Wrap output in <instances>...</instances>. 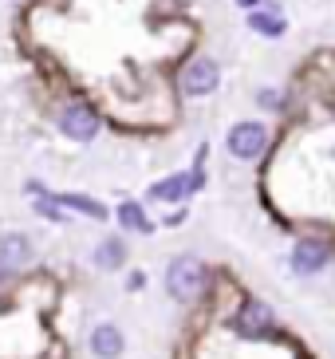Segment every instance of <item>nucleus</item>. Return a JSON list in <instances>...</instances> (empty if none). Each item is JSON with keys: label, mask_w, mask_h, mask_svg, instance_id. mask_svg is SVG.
<instances>
[{"label": "nucleus", "mask_w": 335, "mask_h": 359, "mask_svg": "<svg viewBox=\"0 0 335 359\" xmlns=\"http://www.w3.org/2000/svg\"><path fill=\"white\" fill-rule=\"evenodd\" d=\"M166 288L174 300H198L201 288H205V264L198 257H178L166 269Z\"/></svg>", "instance_id": "nucleus-1"}, {"label": "nucleus", "mask_w": 335, "mask_h": 359, "mask_svg": "<svg viewBox=\"0 0 335 359\" xmlns=\"http://www.w3.org/2000/svg\"><path fill=\"white\" fill-rule=\"evenodd\" d=\"M225 147H229L233 158H261L264 147H268V130L261 127V123H237V127L229 130V138H225Z\"/></svg>", "instance_id": "nucleus-2"}, {"label": "nucleus", "mask_w": 335, "mask_h": 359, "mask_svg": "<svg viewBox=\"0 0 335 359\" xmlns=\"http://www.w3.org/2000/svg\"><path fill=\"white\" fill-rule=\"evenodd\" d=\"M221 83V67L213 64L210 55H198V60H189L186 67H182V91L186 95H210V91H217Z\"/></svg>", "instance_id": "nucleus-3"}, {"label": "nucleus", "mask_w": 335, "mask_h": 359, "mask_svg": "<svg viewBox=\"0 0 335 359\" xmlns=\"http://www.w3.org/2000/svg\"><path fill=\"white\" fill-rule=\"evenodd\" d=\"M60 130L67 138H75V142H91L95 130H99V118H95V111L87 103H67L60 115Z\"/></svg>", "instance_id": "nucleus-4"}, {"label": "nucleus", "mask_w": 335, "mask_h": 359, "mask_svg": "<svg viewBox=\"0 0 335 359\" xmlns=\"http://www.w3.org/2000/svg\"><path fill=\"white\" fill-rule=\"evenodd\" d=\"M233 327H237L241 336H268V332H273V312H268L261 300H245V308L237 312Z\"/></svg>", "instance_id": "nucleus-5"}, {"label": "nucleus", "mask_w": 335, "mask_h": 359, "mask_svg": "<svg viewBox=\"0 0 335 359\" xmlns=\"http://www.w3.org/2000/svg\"><path fill=\"white\" fill-rule=\"evenodd\" d=\"M327 264V241H315V237H308V241L296 245V253H292V269L300 276H312L320 273Z\"/></svg>", "instance_id": "nucleus-6"}, {"label": "nucleus", "mask_w": 335, "mask_h": 359, "mask_svg": "<svg viewBox=\"0 0 335 359\" xmlns=\"http://www.w3.org/2000/svg\"><path fill=\"white\" fill-rule=\"evenodd\" d=\"M32 261V241L24 233H0V269H24Z\"/></svg>", "instance_id": "nucleus-7"}, {"label": "nucleus", "mask_w": 335, "mask_h": 359, "mask_svg": "<svg viewBox=\"0 0 335 359\" xmlns=\"http://www.w3.org/2000/svg\"><path fill=\"white\" fill-rule=\"evenodd\" d=\"M198 186H201V174H174V178L158 182L154 190H150V198L154 201H186Z\"/></svg>", "instance_id": "nucleus-8"}, {"label": "nucleus", "mask_w": 335, "mask_h": 359, "mask_svg": "<svg viewBox=\"0 0 335 359\" xmlns=\"http://www.w3.org/2000/svg\"><path fill=\"white\" fill-rule=\"evenodd\" d=\"M91 351L99 359H118L123 355V332L115 324H99L91 332Z\"/></svg>", "instance_id": "nucleus-9"}, {"label": "nucleus", "mask_w": 335, "mask_h": 359, "mask_svg": "<svg viewBox=\"0 0 335 359\" xmlns=\"http://www.w3.org/2000/svg\"><path fill=\"white\" fill-rule=\"evenodd\" d=\"M249 28L257 36H268V40H276V36L288 32V20H284L276 8H249Z\"/></svg>", "instance_id": "nucleus-10"}, {"label": "nucleus", "mask_w": 335, "mask_h": 359, "mask_svg": "<svg viewBox=\"0 0 335 359\" xmlns=\"http://www.w3.org/2000/svg\"><path fill=\"white\" fill-rule=\"evenodd\" d=\"M52 201H60V210H75V213H87V217H107V210L99 201L83 198V194H55Z\"/></svg>", "instance_id": "nucleus-11"}, {"label": "nucleus", "mask_w": 335, "mask_h": 359, "mask_svg": "<svg viewBox=\"0 0 335 359\" xmlns=\"http://www.w3.org/2000/svg\"><path fill=\"white\" fill-rule=\"evenodd\" d=\"M118 222L130 233H150V222H146V213H142L138 201H123V205H118Z\"/></svg>", "instance_id": "nucleus-12"}, {"label": "nucleus", "mask_w": 335, "mask_h": 359, "mask_svg": "<svg viewBox=\"0 0 335 359\" xmlns=\"http://www.w3.org/2000/svg\"><path fill=\"white\" fill-rule=\"evenodd\" d=\"M95 264L99 269H118L123 264V241H103L95 249Z\"/></svg>", "instance_id": "nucleus-13"}, {"label": "nucleus", "mask_w": 335, "mask_h": 359, "mask_svg": "<svg viewBox=\"0 0 335 359\" xmlns=\"http://www.w3.org/2000/svg\"><path fill=\"white\" fill-rule=\"evenodd\" d=\"M237 4H241V8H257V4H261V0H237Z\"/></svg>", "instance_id": "nucleus-14"}]
</instances>
